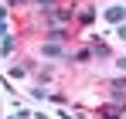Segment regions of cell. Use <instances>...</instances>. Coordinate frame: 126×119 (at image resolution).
Wrapping results in <instances>:
<instances>
[{
	"instance_id": "cell-6",
	"label": "cell",
	"mask_w": 126,
	"mask_h": 119,
	"mask_svg": "<svg viewBox=\"0 0 126 119\" xmlns=\"http://www.w3.org/2000/svg\"><path fill=\"white\" fill-rule=\"evenodd\" d=\"M116 34H119V38H123V41H126V24H123V27H119V31H116Z\"/></svg>"
},
{
	"instance_id": "cell-1",
	"label": "cell",
	"mask_w": 126,
	"mask_h": 119,
	"mask_svg": "<svg viewBox=\"0 0 126 119\" xmlns=\"http://www.w3.org/2000/svg\"><path fill=\"white\" fill-rule=\"evenodd\" d=\"M126 17V7H106V20H112V24H119Z\"/></svg>"
},
{
	"instance_id": "cell-9",
	"label": "cell",
	"mask_w": 126,
	"mask_h": 119,
	"mask_svg": "<svg viewBox=\"0 0 126 119\" xmlns=\"http://www.w3.org/2000/svg\"><path fill=\"white\" fill-rule=\"evenodd\" d=\"M10 3H14V7H17V3H27V0H10Z\"/></svg>"
},
{
	"instance_id": "cell-3",
	"label": "cell",
	"mask_w": 126,
	"mask_h": 119,
	"mask_svg": "<svg viewBox=\"0 0 126 119\" xmlns=\"http://www.w3.org/2000/svg\"><path fill=\"white\" fill-rule=\"evenodd\" d=\"M24 72H27V65H14V72H10V78H24Z\"/></svg>"
},
{
	"instance_id": "cell-8",
	"label": "cell",
	"mask_w": 126,
	"mask_h": 119,
	"mask_svg": "<svg viewBox=\"0 0 126 119\" xmlns=\"http://www.w3.org/2000/svg\"><path fill=\"white\" fill-rule=\"evenodd\" d=\"M0 34H3V38H7V24H3V20H0Z\"/></svg>"
},
{
	"instance_id": "cell-4",
	"label": "cell",
	"mask_w": 126,
	"mask_h": 119,
	"mask_svg": "<svg viewBox=\"0 0 126 119\" xmlns=\"http://www.w3.org/2000/svg\"><path fill=\"white\" fill-rule=\"evenodd\" d=\"M44 55H51V58H58L62 51H58V44H44Z\"/></svg>"
},
{
	"instance_id": "cell-2",
	"label": "cell",
	"mask_w": 126,
	"mask_h": 119,
	"mask_svg": "<svg viewBox=\"0 0 126 119\" xmlns=\"http://www.w3.org/2000/svg\"><path fill=\"white\" fill-rule=\"evenodd\" d=\"M44 38H48V41H65V38H68V31H62V27H51Z\"/></svg>"
},
{
	"instance_id": "cell-5",
	"label": "cell",
	"mask_w": 126,
	"mask_h": 119,
	"mask_svg": "<svg viewBox=\"0 0 126 119\" xmlns=\"http://www.w3.org/2000/svg\"><path fill=\"white\" fill-rule=\"evenodd\" d=\"M10 51H14V38L7 34V38H3V55H10Z\"/></svg>"
},
{
	"instance_id": "cell-7",
	"label": "cell",
	"mask_w": 126,
	"mask_h": 119,
	"mask_svg": "<svg viewBox=\"0 0 126 119\" xmlns=\"http://www.w3.org/2000/svg\"><path fill=\"white\" fill-rule=\"evenodd\" d=\"M116 65H119V68H123V72H126V55H123V58H119V61H116Z\"/></svg>"
}]
</instances>
